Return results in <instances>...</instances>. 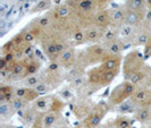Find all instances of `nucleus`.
<instances>
[{
  "label": "nucleus",
  "instance_id": "nucleus-1",
  "mask_svg": "<svg viewBox=\"0 0 151 128\" xmlns=\"http://www.w3.org/2000/svg\"><path fill=\"white\" fill-rule=\"evenodd\" d=\"M65 2L78 17L84 27L92 23L94 15L100 10L98 0H65Z\"/></svg>",
  "mask_w": 151,
  "mask_h": 128
},
{
  "label": "nucleus",
  "instance_id": "nucleus-2",
  "mask_svg": "<svg viewBox=\"0 0 151 128\" xmlns=\"http://www.w3.org/2000/svg\"><path fill=\"white\" fill-rule=\"evenodd\" d=\"M144 67H145V57L143 52H141L137 49L129 51L123 58V64H122L123 76L125 81H129L132 76L141 72Z\"/></svg>",
  "mask_w": 151,
  "mask_h": 128
},
{
  "label": "nucleus",
  "instance_id": "nucleus-3",
  "mask_svg": "<svg viewBox=\"0 0 151 128\" xmlns=\"http://www.w3.org/2000/svg\"><path fill=\"white\" fill-rule=\"evenodd\" d=\"M119 72H108L105 70L100 66H96V67L91 68L86 72V76H88V81L91 86H93L96 90L101 89L104 86H107L113 82L116 78V76L118 75Z\"/></svg>",
  "mask_w": 151,
  "mask_h": 128
},
{
  "label": "nucleus",
  "instance_id": "nucleus-4",
  "mask_svg": "<svg viewBox=\"0 0 151 128\" xmlns=\"http://www.w3.org/2000/svg\"><path fill=\"white\" fill-rule=\"evenodd\" d=\"M135 85L131 83L129 81H124L123 83L118 84L115 89H114L107 100V104L111 107H117L122 104L123 102H125L126 100L131 99L133 95V93L136 91Z\"/></svg>",
  "mask_w": 151,
  "mask_h": 128
},
{
  "label": "nucleus",
  "instance_id": "nucleus-5",
  "mask_svg": "<svg viewBox=\"0 0 151 128\" xmlns=\"http://www.w3.org/2000/svg\"><path fill=\"white\" fill-rule=\"evenodd\" d=\"M83 57L85 59V62L89 66H93V65H100L104 61L108 59L109 57H111L105 45L101 43H96V44H90L86 46L84 50H82Z\"/></svg>",
  "mask_w": 151,
  "mask_h": 128
},
{
  "label": "nucleus",
  "instance_id": "nucleus-6",
  "mask_svg": "<svg viewBox=\"0 0 151 128\" xmlns=\"http://www.w3.org/2000/svg\"><path fill=\"white\" fill-rule=\"evenodd\" d=\"M32 107L38 111L39 113L49 112V111H59L64 109L65 103L63 102V100L58 99L55 95H43L40 97L38 100H35L33 102Z\"/></svg>",
  "mask_w": 151,
  "mask_h": 128
},
{
  "label": "nucleus",
  "instance_id": "nucleus-7",
  "mask_svg": "<svg viewBox=\"0 0 151 128\" xmlns=\"http://www.w3.org/2000/svg\"><path fill=\"white\" fill-rule=\"evenodd\" d=\"M151 36V19H145L143 23L134 27V32L132 36L126 40L132 46L145 45Z\"/></svg>",
  "mask_w": 151,
  "mask_h": 128
},
{
  "label": "nucleus",
  "instance_id": "nucleus-8",
  "mask_svg": "<svg viewBox=\"0 0 151 128\" xmlns=\"http://www.w3.org/2000/svg\"><path fill=\"white\" fill-rule=\"evenodd\" d=\"M107 113V106L105 103H98L93 107L91 112L88 114V117L83 120L84 126L86 128H96L101 120L105 118Z\"/></svg>",
  "mask_w": 151,
  "mask_h": 128
},
{
  "label": "nucleus",
  "instance_id": "nucleus-9",
  "mask_svg": "<svg viewBox=\"0 0 151 128\" xmlns=\"http://www.w3.org/2000/svg\"><path fill=\"white\" fill-rule=\"evenodd\" d=\"M61 119V112L59 111H49L40 113L35 120L33 128H52Z\"/></svg>",
  "mask_w": 151,
  "mask_h": 128
},
{
  "label": "nucleus",
  "instance_id": "nucleus-10",
  "mask_svg": "<svg viewBox=\"0 0 151 128\" xmlns=\"http://www.w3.org/2000/svg\"><path fill=\"white\" fill-rule=\"evenodd\" d=\"M109 9V16H110V26L114 29H119L122 25L125 24V17H126V6L118 5L116 7L108 8Z\"/></svg>",
  "mask_w": 151,
  "mask_h": 128
},
{
  "label": "nucleus",
  "instance_id": "nucleus-11",
  "mask_svg": "<svg viewBox=\"0 0 151 128\" xmlns=\"http://www.w3.org/2000/svg\"><path fill=\"white\" fill-rule=\"evenodd\" d=\"M131 100L137 107L151 106V89L149 87H137L131 97Z\"/></svg>",
  "mask_w": 151,
  "mask_h": 128
},
{
  "label": "nucleus",
  "instance_id": "nucleus-12",
  "mask_svg": "<svg viewBox=\"0 0 151 128\" xmlns=\"http://www.w3.org/2000/svg\"><path fill=\"white\" fill-rule=\"evenodd\" d=\"M76 50L73 45H70L68 49H66L64 52L61 53L58 58V65L64 69H70L72 67L75 66L76 62Z\"/></svg>",
  "mask_w": 151,
  "mask_h": 128
},
{
  "label": "nucleus",
  "instance_id": "nucleus-13",
  "mask_svg": "<svg viewBox=\"0 0 151 128\" xmlns=\"http://www.w3.org/2000/svg\"><path fill=\"white\" fill-rule=\"evenodd\" d=\"M127 8V7H126ZM147 9L143 10H133V9H126V17H125V24L136 27L141 23L147 19Z\"/></svg>",
  "mask_w": 151,
  "mask_h": 128
},
{
  "label": "nucleus",
  "instance_id": "nucleus-14",
  "mask_svg": "<svg viewBox=\"0 0 151 128\" xmlns=\"http://www.w3.org/2000/svg\"><path fill=\"white\" fill-rule=\"evenodd\" d=\"M105 30L99 27L94 24H89L85 27V36H86V43L96 44V43H101V40L104 36Z\"/></svg>",
  "mask_w": 151,
  "mask_h": 128
},
{
  "label": "nucleus",
  "instance_id": "nucleus-15",
  "mask_svg": "<svg viewBox=\"0 0 151 128\" xmlns=\"http://www.w3.org/2000/svg\"><path fill=\"white\" fill-rule=\"evenodd\" d=\"M14 94H15V98L22 99V100H24V101L27 102V103L34 102L35 100H38V99L40 98L38 92H35L34 89H30V87H26V86H18V87H15Z\"/></svg>",
  "mask_w": 151,
  "mask_h": 128
},
{
  "label": "nucleus",
  "instance_id": "nucleus-16",
  "mask_svg": "<svg viewBox=\"0 0 151 128\" xmlns=\"http://www.w3.org/2000/svg\"><path fill=\"white\" fill-rule=\"evenodd\" d=\"M92 24L97 25L99 27L106 30L110 27V16H109V9H100L98 13L94 15L92 19Z\"/></svg>",
  "mask_w": 151,
  "mask_h": 128
},
{
  "label": "nucleus",
  "instance_id": "nucleus-17",
  "mask_svg": "<svg viewBox=\"0 0 151 128\" xmlns=\"http://www.w3.org/2000/svg\"><path fill=\"white\" fill-rule=\"evenodd\" d=\"M122 64H123V56L121 54V56L109 57L108 59H106L99 66L102 69H105V70H108V72H119Z\"/></svg>",
  "mask_w": 151,
  "mask_h": 128
},
{
  "label": "nucleus",
  "instance_id": "nucleus-18",
  "mask_svg": "<svg viewBox=\"0 0 151 128\" xmlns=\"http://www.w3.org/2000/svg\"><path fill=\"white\" fill-rule=\"evenodd\" d=\"M25 60V64H26V73H25V78L27 76L31 75H35V74H39V70L41 68V61L39 58L34 57V56H30V57H25L23 58Z\"/></svg>",
  "mask_w": 151,
  "mask_h": 128
},
{
  "label": "nucleus",
  "instance_id": "nucleus-19",
  "mask_svg": "<svg viewBox=\"0 0 151 128\" xmlns=\"http://www.w3.org/2000/svg\"><path fill=\"white\" fill-rule=\"evenodd\" d=\"M133 118L136 121L141 122L142 125L151 124V106L139 107L133 114Z\"/></svg>",
  "mask_w": 151,
  "mask_h": 128
},
{
  "label": "nucleus",
  "instance_id": "nucleus-20",
  "mask_svg": "<svg viewBox=\"0 0 151 128\" xmlns=\"http://www.w3.org/2000/svg\"><path fill=\"white\" fill-rule=\"evenodd\" d=\"M93 107L90 106V104L88 103V101L81 100L80 102H77L75 106H74L73 111H74V113L76 114V117L82 118V119H85V118L88 117V114L91 112V110L93 109Z\"/></svg>",
  "mask_w": 151,
  "mask_h": 128
},
{
  "label": "nucleus",
  "instance_id": "nucleus-21",
  "mask_svg": "<svg viewBox=\"0 0 151 128\" xmlns=\"http://www.w3.org/2000/svg\"><path fill=\"white\" fill-rule=\"evenodd\" d=\"M14 91H15V87L12 85H2L0 87V101L12 103V101L15 99Z\"/></svg>",
  "mask_w": 151,
  "mask_h": 128
},
{
  "label": "nucleus",
  "instance_id": "nucleus-22",
  "mask_svg": "<svg viewBox=\"0 0 151 128\" xmlns=\"http://www.w3.org/2000/svg\"><path fill=\"white\" fill-rule=\"evenodd\" d=\"M133 119L134 118L129 117L127 114H121L117 118H115L113 122L116 128H132V126H133Z\"/></svg>",
  "mask_w": 151,
  "mask_h": 128
},
{
  "label": "nucleus",
  "instance_id": "nucleus-23",
  "mask_svg": "<svg viewBox=\"0 0 151 128\" xmlns=\"http://www.w3.org/2000/svg\"><path fill=\"white\" fill-rule=\"evenodd\" d=\"M137 108L139 107L136 106L131 99H129L125 102H123L122 104L117 106V111L119 113H122V114H129V113H133L134 114V112L136 111Z\"/></svg>",
  "mask_w": 151,
  "mask_h": 128
},
{
  "label": "nucleus",
  "instance_id": "nucleus-24",
  "mask_svg": "<svg viewBox=\"0 0 151 128\" xmlns=\"http://www.w3.org/2000/svg\"><path fill=\"white\" fill-rule=\"evenodd\" d=\"M118 39H119V36H118V30L110 26V27H108V29L105 30L104 36H102V40H101V44L110 43V42H114V41H116Z\"/></svg>",
  "mask_w": 151,
  "mask_h": 128
},
{
  "label": "nucleus",
  "instance_id": "nucleus-25",
  "mask_svg": "<svg viewBox=\"0 0 151 128\" xmlns=\"http://www.w3.org/2000/svg\"><path fill=\"white\" fill-rule=\"evenodd\" d=\"M43 81V75L42 74H35V75L27 76L26 78H24L22 81V86H26L30 89H34L40 82Z\"/></svg>",
  "mask_w": 151,
  "mask_h": 128
},
{
  "label": "nucleus",
  "instance_id": "nucleus-26",
  "mask_svg": "<svg viewBox=\"0 0 151 128\" xmlns=\"http://www.w3.org/2000/svg\"><path fill=\"white\" fill-rule=\"evenodd\" d=\"M124 5L129 9L143 10V9H147V0H125Z\"/></svg>",
  "mask_w": 151,
  "mask_h": 128
},
{
  "label": "nucleus",
  "instance_id": "nucleus-27",
  "mask_svg": "<svg viewBox=\"0 0 151 128\" xmlns=\"http://www.w3.org/2000/svg\"><path fill=\"white\" fill-rule=\"evenodd\" d=\"M70 39L74 41L75 44H84L86 43V36H85V27H80L72 34Z\"/></svg>",
  "mask_w": 151,
  "mask_h": 128
},
{
  "label": "nucleus",
  "instance_id": "nucleus-28",
  "mask_svg": "<svg viewBox=\"0 0 151 128\" xmlns=\"http://www.w3.org/2000/svg\"><path fill=\"white\" fill-rule=\"evenodd\" d=\"M89 84V81H88V76H81V77H77L75 79L70 81L69 82V85L72 89L74 90H82L85 86H88Z\"/></svg>",
  "mask_w": 151,
  "mask_h": 128
},
{
  "label": "nucleus",
  "instance_id": "nucleus-29",
  "mask_svg": "<svg viewBox=\"0 0 151 128\" xmlns=\"http://www.w3.org/2000/svg\"><path fill=\"white\" fill-rule=\"evenodd\" d=\"M14 112H15V110L12 106V103H8V102H5V101H0V116H1V118L10 117Z\"/></svg>",
  "mask_w": 151,
  "mask_h": 128
},
{
  "label": "nucleus",
  "instance_id": "nucleus-30",
  "mask_svg": "<svg viewBox=\"0 0 151 128\" xmlns=\"http://www.w3.org/2000/svg\"><path fill=\"white\" fill-rule=\"evenodd\" d=\"M43 75V74H42ZM53 87L50 85V84L48 83L47 81H42V82H40V83L34 87V90H35V92H38V94L40 95V97H43V95H48V93L50 92V91L52 90Z\"/></svg>",
  "mask_w": 151,
  "mask_h": 128
},
{
  "label": "nucleus",
  "instance_id": "nucleus-31",
  "mask_svg": "<svg viewBox=\"0 0 151 128\" xmlns=\"http://www.w3.org/2000/svg\"><path fill=\"white\" fill-rule=\"evenodd\" d=\"M52 7V1L51 0H40L38 1V4L32 8V13H40V11H45L49 10Z\"/></svg>",
  "mask_w": 151,
  "mask_h": 128
},
{
  "label": "nucleus",
  "instance_id": "nucleus-32",
  "mask_svg": "<svg viewBox=\"0 0 151 128\" xmlns=\"http://www.w3.org/2000/svg\"><path fill=\"white\" fill-rule=\"evenodd\" d=\"M21 33H22V35H23V38H24V40H25V42L29 43V44H32L35 40H38V38L35 36V34H34L31 30H29L27 27H25Z\"/></svg>",
  "mask_w": 151,
  "mask_h": 128
},
{
  "label": "nucleus",
  "instance_id": "nucleus-33",
  "mask_svg": "<svg viewBox=\"0 0 151 128\" xmlns=\"http://www.w3.org/2000/svg\"><path fill=\"white\" fill-rule=\"evenodd\" d=\"M27 104H29L27 102H25L24 100L18 99V98H15L12 101V106H13L15 111H17V110H24V109L27 107Z\"/></svg>",
  "mask_w": 151,
  "mask_h": 128
},
{
  "label": "nucleus",
  "instance_id": "nucleus-34",
  "mask_svg": "<svg viewBox=\"0 0 151 128\" xmlns=\"http://www.w3.org/2000/svg\"><path fill=\"white\" fill-rule=\"evenodd\" d=\"M113 0H98L99 6H100V9H106V6L109 5Z\"/></svg>",
  "mask_w": 151,
  "mask_h": 128
},
{
  "label": "nucleus",
  "instance_id": "nucleus-35",
  "mask_svg": "<svg viewBox=\"0 0 151 128\" xmlns=\"http://www.w3.org/2000/svg\"><path fill=\"white\" fill-rule=\"evenodd\" d=\"M147 10L151 13V0H147Z\"/></svg>",
  "mask_w": 151,
  "mask_h": 128
},
{
  "label": "nucleus",
  "instance_id": "nucleus-36",
  "mask_svg": "<svg viewBox=\"0 0 151 128\" xmlns=\"http://www.w3.org/2000/svg\"><path fill=\"white\" fill-rule=\"evenodd\" d=\"M105 128H116L115 127V125H114V122L113 121H111V122H108V124H107V126Z\"/></svg>",
  "mask_w": 151,
  "mask_h": 128
},
{
  "label": "nucleus",
  "instance_id": "nucleus-37",
  "mask_svg": "<svg viewBox=\"0 0 151 128\" xmlns=\"http://www.w3.org/2000/svg\"><path fill=\"white\" fill-rule=\"evenodd\" d=\"M1 128H18V127H14V126H8V125H2Z\"/></svg>",
  "mask_w": 151,
  "mask_h": 128
},
{
  "label": "nucleus",
  "instance_id": "nucleus-38",
  "mask_svg": "<svg viewBox=\"0 0 151 128\" xmlns=\"http://www.w3.org/2000/svg\"><path fill=\"white\" fill-rule=\"evenodd\" d=\"M142 128H151L150 124H145V125H143V126H142Z\"/></svg>",
  "mask_w": 151,
  "mask_h": 128
}]
</instances>
